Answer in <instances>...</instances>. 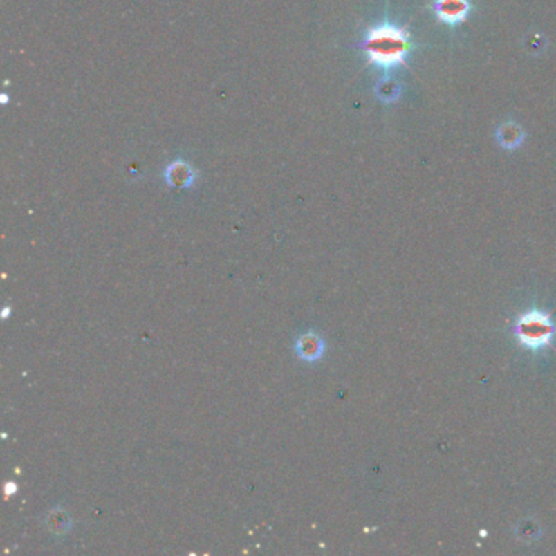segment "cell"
<instances>
[{
	"instance_id": "6da1fadb",
	"label": "cell",
	"mask_w": 556,
	"mask_h": 556,
	"mask_svg": "<svg viewBox=\"0 0 556 556\" xmlns=\"http://www.w3.org/2000/svg\"><path fill=\"white\" fill-rule=\"evenodd\" d=\"M411 51V38L408 31L390 24L372 28L366 38L369 61L380 69L389 71L402 66Z\"/></svg>"
},
{
	"instance_id": "7a4b0ae2",
	"label": "cell",
	"mask_w": 556,
	"mask_h": 556,
	"mask_svg": "<svg viewBox=\"0 0 556 556\" xmlns=\"http://www.w3.org/2000/svg\"><path fill=\"white\" fill-rule=\"evenodd\" d=\"M521 346L530 351H540L551 346L556 335V323L550 313L532 308L519 317L514 328Z\"/></svg>"
},
{
	"instance_id": "3957f363",
	"label": "cell",
	"mask_w": 556,
	"mask_h": 556,
	"mask_svg": "<svg viewBox=\"0 0 556 556\" xmlns=\"http://www.w3.org/2000/svg\"><path fill=\"white\" fill-rule=\"evenodd\" d=\"M470 2L468 0H436L434 10L442 24L458 25L470 13Z\"/></svg>"
},
{
	"instance_id": "277c9868",
	"label": "cell",
	"mask_w": 556,
	"mask_h": 556,
	"mask_svg": "<svg viewBox=\"0 0 556 556\" xmlns=\"http://www.w3.org/2000/svg\"><path fill=\"white\" fill-rule=\"evenodd\" d=\"M295 353L305 362L318 361L325 353V343L315 333H305L295 341Z\"/></svg>"
},
{
	"instance_id": "5b68a950",
	"label": "cell",
	"mask_w": 556,
	"mask_h": 556,
	"mask_svg": "<svg viewBox=\"0 0 556 556\" xmlns=\"http://www.w3.org/2000/svg\"><path fill=\"white\" fill-rule=\"evenodd\" d=\"M496 139L503 149H517L526 139V132L516 122H504L496 131Z\"/></svg>"
},
{
	"instance_id": "8992f818",
	"label": "cell",
	"mask_w": 556,
	"mask_h": 556,
	"mask_svg": "<svg viewBox=\"0 0 556 556\" xmlns=\"http://www.w3.org/2000/svg\"><path fill=\"white\" fill-rule=\"evenodd\" d=\"M46 523L51 532L66 533V532H69V528H71V517L66 510L54 509L49 512V516L46 517Z\"/></svg>"
},
{
	"instance_id": "52a82bcc",
	"label": "cell",
	"mask_w": 556,
	"mask_h": 556,
	"mask_svg": "<svg viewBox=\"0 0 556 556\" xmlns=\"http://www.w3.org/2000/svg\"><path fill=\"white\" fill-rule=\"evenodd\" d=\"M400 92H402V89H400V85L393 80L382 82L379 89H377V95H379L384 102H395V100L400 97Z\"/></svg>"
}]
</instances>
